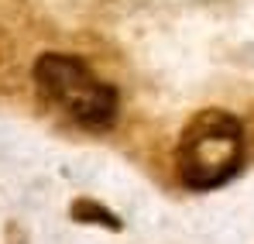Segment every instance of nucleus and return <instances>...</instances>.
I'll return each instance as SVG.
<instances>
[{"label":"nucleus","mask_w":254,"mask_h":244,"mask_svg":"<svg viewBox=\"0 0 254 244\" xmlns=\"http://www.w3.org/2000/svg\"><path fill=\"white\" fill-rule=\"evenodd\" d=\"M241 162H244V127L234 114L210 107L186 124L175 148V172L182 186L196 193L216 189L241 172Z\"/></svg>","instance_id":"nucleus-1"},{"label":"nucleus","mask_w":254,"mask_h":244,"mask_svg":"<svg viewBox=\"0 0 254 244\" xmlns=\"http://www.w3.org/2000/svg\"><path fill=\"white\" fill-rule=\"evenodd\" d=\"M35 86L55 110H62L65 117L93 131H107L121 114L117 89L103 82L76 55L45 52L35 62Z\"/></svg>","instance_id":"nucleus-2"},{"label":"nucleus","mask_w":254,"mask_h":244,"mask_svg":"<svg viewBox=\"0 0 254 244\" xmlns=\"http://www.w3.org/2000/svg\"><path fill=\"white\" fill-rule=\"evenodd\" d=\"M72 210H79V213H93L89 220H96V224H103V227H110V231H117V227H121V220H117L110 210H103V206H96V203H83V200H79Z\"/></svg>","instance_id":"nucleus-3"}]
</instances>
